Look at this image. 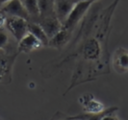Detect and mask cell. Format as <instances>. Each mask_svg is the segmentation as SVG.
Returning <instances> with one entry per match:
<instances>
[{"mask_svg":"<svg viewBox=\"0 0 128 120\" xmlns=\"http://www.w3.org/2000/svg\"><path fill=\"white\" fill-rule=\"evenodd\" d=\"M108 34L106 32V27L102 31V28H99V34H96L94 38H89L82 44V48L80 49L81 57L83 58L84 62H96L97 58H100L105 54V51L102 48L108 47Z\"/></svg>","mask_w":128,"mask_h":120,"instance_id":"6da1fadb","label":"cell"},{"mask_svg":"<svg viewBox=\"0 0 128 120\" xmlns=\"http://www.w3.org/2000/svg\"><path fill=\"white\" fill-rule=\"evenodd\" d=\"M94 1L92 0H78L71 9L70 13H68V17L62 26V29L71 35L74 27L79 23V21L83 18L87 11L90 9V5Z\"/></svg>","mask_w":128,"mask_h":120,"instance_id":"7a4b0ae2","label":"cell"},{"mask_svg":"<svg viewBox=\"0 0 128 120\" xmlns=\"http://www.w3.org/2000/svg\"><path fill=\"white\" fill-rule=\"evenodd\" d=\"M118 109L116 107L105 109L103 112L98 114H90V113H85V114H76V115H66L62 114L60 112L56 113L54 115V119H68V120H103V118L107 115L114 114L116 113Z\"/></svg>","mask_w":128,"mask_h":120,"instance_id":"3957f363","label":"cell"},{"mask_svg":"<svg viewBox=\"0 0 128 120\" xmlns=\"http://www.w3.org/2000/svg\"><path fill=\"white\" fill-rule=\"evenodd\" d=\"M7 29L11 32L14 38L18 42L20 38H22L28 32V20L25 18H21L18 16H9L6 17L5 21Z\"/></svg>","mask_w":128,"mask_h":120,"instance_id":"277c9868","label":"cell"},{"mask_svg":"<svg viewBox=\"0 0 128 120\" xmlns=\"http://www.w3.org/2000/svg\"><path fill=\"white\" fill-rule=\"evenodd\" d=\"M16 54L13 56L7 55H0V83L9 84L12 81V69H13L14 63L16 61Z\"/></svg>","mask_w":128,"mask_h":120,"instance_id":"5b68a950","label":"cell"},{"mask_svg":"<svg viewBox=\"0 0 128 120\" xmlns=\"http://www.w3.org/2000/svg\"><path fill=\"white\" fill-rule=\"evenodd\" d=\"M0 11L10 16H18L21 18L29 19V14L23 7L20 0H10L0 7Z\"/></svg>","mask_w":128,"mask_h":120,"instance_id":"8992f818","label":"cell"},{"mask_svg":"<svg viewBox=\"0 0 128 120\" xmlns=\"http://www.w3.org/2000/svg\"><path fill=\"white\" fill-rule=\"evenodd\" d=\"M42 47H44L42 43L31 33L27 32L18 41V53H30L32 51L40 49Z\"/></svg>","mask_w":128,"mask_h":120,"instance_id":"52a82bcc","label":"cell"},{"mask_svg":"<svg viewBox=\"0 0 128 120\" xmlns=\"http://www.w3.org/2000/svg\"><path fill=\"white\" fill-rule=\"evenodd\" d=\"M78 0H55L54 1V13L59 21L62 23V26L66 21L71 9Z\"/></svg>","mask_w":128,"mask_h":120,"instance_id":"ba28073f","label":"cell"},{"mask_svg":"<svg viewBox=\"0 0 128 120\" xmlns=\"http://www.w3.org/2000/svg\"><path fill=\"white\" fill-rule=\"evenodd\" d=\"M38 24L42 28L45 35L49 39L55 37L62 29V23L59 21L56 15H50L47 17H44Z\"/></svg>","mask_w":128,"mask_h":120,"instance_id":"9c48e42d","label":"cell"},{"mask_svg":"<svg viewBox=\"0 0 128 120\" xmlns=\"http://www.w3.org/2000/svg\"><path fill=\"white\" fill-rule=\"evenodd\" d=\"M79 103L86 113L98 114L105 110V106L97 101L92 94H84L79 98Z\"/></svg>","mask_w":128,"mask_h":120,"instance_id":"30bf717a","label":"cell"},{"mask_svg":"<svg viewBox=\"0 0 128 120\" xmlns=\"http://www.w3.org/2000/svg\"><path fill=\"white\" fill-rule=\"evenodd\" d=\"M113 66L118 73H126L128 71V52L125 48L120 47L113 56Z\"/></svg>","mask_w":128,"mask_h":120,"instance_id":"8fae6325","label":"cell"},{"mask_svg":"<svg viewBox=\"0 0 128 120\" xmlns=\"http://www.w3.org/2000/svg\"><path fill=\"white\" fill-rule=\"evenodd\" d=\"M54 1L55 0H37L40 17L44 18L50 15H55Z\"/></svg>","mask_w":128,"mask_h":120,"instance_id":"7c38bea8","label":"cell"},{"mask_svg":"<svg viewBox=\"0 0 128 120\" xmlns=\"http://www.w3.org/2000/svg\"><path fill=\"white\" fill-rule=\"evenodd\" d=\"M28 32L31 33L33 36H35L38 40L42 43L44 46H48L49 43V38H47V36L45 35L44 31L42 30V28L38 23H29L28 22Z\"/></svg>","mask_w":128,"mask_h":120,"instance_id":"4fadbf2b","label":"cell"},{"mask_svg":"<svg viewBox=\"0 0 128 120\" xmlns=\"http://www.w3.org/2000/svg\"><path fill=\"white\" fill-rule=\"evenodd\" d=\"M23 7L25 8L27 13L30 16H40L37 0H20Z\"/></svg>","mask_w":128,"mask_h":120,"instance_id":"5bb4252c","label":"cell"},{"mask_svg":"<svg viewBox=\"0 0 128 120\" xmlns=\"http://www.w3.org/2000/svg\"><path fill=\"white\" fill-rule=\"evenodd\" d=\"M8 43H9L8 35L2 27V28H0V50H3L8 45Z\"/></svg>","mask_w":128,"mask_h":120,"instance_id":"9a60e30c","label":"cell"},{"mask_svg":"<svg viewBox=\"0 0 128 120\" xmlns=\"http://www.w3.org/2000/svg\"><path fill=\"white\" fill-rule=\"evenodd\" d=\"M8 1H10V0H0V7L2 6V5H4L6 2H8Z\"/></svg>","mask_w":128,"mask_h":120,"instance_id":"2e32d148","label":"cell"},{"mask_svg":"<svg viewBox=\"0 0 128 120\" xmlns=\"http://www.w3.org/2000/svg\"><path fill=\"white\" fill-rule=\"evenodd\" d=\"M4 14H5V13H3L2 12H1V11H0V18H1V17H2V16L4 15Z\"/></svg>","mask_w":128,"mask_h":120,"instance_id":"e0dca14e","label":"cell"}]
</instances>
